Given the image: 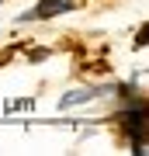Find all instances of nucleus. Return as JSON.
Segmentation results:
<instances>
[{
	"label": "nucleus",
	"mask_w": 149,
	"mask_h": 156,
	"mask_svg": "<svg viewBox=\"0 0 149 156\" xmlns=\"http://www.w3.org/2000/svg\"><path fill=\"white\" fill-rule=\"evenodd\" d=\"M90 94H87V90H80V94H66V97H62V108H73V104H80V101H87Z\"/></svg>",
	"instance_id": "f03ea898"
},
{
	"label": "nucleus",
	"mask_w": 149,
	"mask_h": 156,
	"mask_svg": "<svg viewBox=\"0 0 149 156\" xmlns=\"http://www.w3.org/2000/svg\"><path fill=\"white\" fill-rule=\"evenodd\" d=\"M62 11H69L66 0H42V4L35 7L28 17H55V14H62Z\"/></svg>",
	"instance_id": "f257e3e1"
}]
</instances>
